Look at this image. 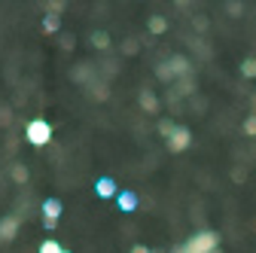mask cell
Here are the masks:
<instances>
[{"mask_svg":"<svg viewBox=\"0 0 256 253\" xmlns=\"http://www.w3.org/2000/svg\"><path fill=\"white\" fill-rule=\"evenodd\" d=\"M214 250H220V235L216 232H198L180 247V253H214Z\"/></svg>","mask_w":256,"mask_h":253,"instance_id":"1","label":"cell"},{"mask_svg":"<svg viewBox=\"0 0 256 253\" xmlns=\"http://www.w3.org/2000/svg\"><path fill=\"white\" fill-rule=\"evenodd\" d=\"M28 140L34 144V146H46L52 140V125L46 119H34L28 125Z\"/></svg>","mask_w":256,"mask_h":253,"instance_id":"2","label":"cell"},{"mask_svg":"<svg viewBox=\"0 0 256 253\" xmlns=\"http://www.w3.org/2000/svg\"><path fill=\"white\" fill-rule=\"evenodd\" d=\"M165 144H168V152H183V150H189V144H192V132H189V128H177Z\"/></svg>","mask_w":256,"mask_h":253,"instance_id":"3","label":"cell"},{"mask_svg":"<svg viewBox=\"0 0 256 253\" xmlns=\"http://www.w3.org/2000/svg\"><path fill=\"white\" fill-rule=\"evenodd\" d=\"M18 223H22V220L16 214H10V216L0 220V241H12L18 235Z\"/></svg>","mask_w":256,"mask_h":253,"instance_id":"4","label":"cell"},{"mask_svg":"<svg viewBox=\"0 0 256 253\" xmlns=\"http://www.w3.org/2000/svg\"><path fill=\"white\" fill-rule=\"evenodd\" d=\"M168 68L174 70V76H186L192 64H189V58H183V55H174V58L168 61Z\"/></svg>","mask_w":256,"mask_h":253,"instance_id":"5","label":"cell"},{"mask_svg":"<svg viewBox=\"0 0 256 253\" xmlns=\"http://www.w3.org/2000/svg\"><path fill=\"white\" fill-rule=\"evenodd\" d=\"M94 189H98L101 198H113V196H116V183H113L110 177H101L98 183H94Z\"/></svg>","mask_w":256,"mask_h":253,"instance_id":"6","label":"cell"},{"mask_svg":"<svg viewBox=\"0 0 256 253\" xmlns=\"http://www.w3.org/2000/svg\"><path fill=\"white\" fill-rule=\"evenodd\" d=\"M43 216L46 220H58L61 216V202L58 198H46L43 202Z\"/></svg>","mask_w":256,"mask_h":253,"instance_id":"7","label":"cell"},{"mask_svg":"<svg viewBox=\"0 0 256 253\" xmlns=\"http://www.w3.org/2000/svg\"><path fill=\"white\" fill-rule=\"evenodd\" d=\"M146 28H150V34H165V30H168V18L165 16H150Z\"/></svg>","mask_w":256,"mask_h":253,"instance_id":"8","label":"cell"},{"mask_svg":"<svg viewBox=\"0 0 256 253\" xmlns=\"http://www.w3.org/2000/svg\"><path fill=\"white\" fill-rule=\"evenodd\" d=\"M140 107H144L146 113H156V110H158V98H156L152 92L144 88V92H140Z\"/></svg>","mask_w":256,"mask_h":253,"instance_id":"9","label":"cell"},{"mask_svg":"<svg viewBox=\"0 0 256 253\" xmlns=\"http://www.w3.org/2000/svg\"><path fill=\"white\" fill-rule=\"evenodd\" d=\"M119 208L132 214V210L138 208V196H134V192H122V196H119Z\"/></svg>","mask_w":256,"mask_h":253,"instance_id":"10","label":"cell"},{"mask_svg":"<svg viewBox=\"0 0 256 253\" xmlns=\"http://www.w3.org/2000/svg\"><path fill=\"white\" fill-rule=\"evenodd\" d=\"M58 28H61V18L49 12V16L43 18V30H46V34H55V30H58Z\"/></svg>","mask_w":256,"mask_h":253,"instance_id":"11","label":"cell"},{"mask_svg":"<svg viewBox=\"0 0 256 253\" xmlns=\"http://www.w3.org/2000/svg\"><path fill=\"white\" fill-rule=\"evenodd\" d=\"M174 132H177V125H174L171 119H162V122H158V134H162L165 140H168V138H171Z\"/></svg>","mask_w":256,"mask_h":253,"instance_id":"12","label":"cell"},{"mask_svg":"<svg viewBox=\"0 0 256 253\" xmlns=\"http://www.w3.org/2000/svg\"><path fill=\"white\" fill-rule=\"evenodd\" d=\"M241 74L244 76H256V58H244L241 61Z\"/></svg>","mask_w":256,"mask_h":253,"instance_id":"13","label":"cell"},{"mask_svg":"<svg viewBox=\"0 0 256 253\" xmlns=\"http://www.w3.org/2000/svg\"><path fill=\"white\" fill-rule=\"evenodd\" d=\"M92 43L98 46V49H107V46H110V37L104 34V30H98V34H92Z\"/></svg>","mask_w":256,"mask_h":253,"instance_id":"14","label":"cell"},{"mask_svg":"<svg viewBox=\"0 0 256 253\" xmlns=\"http://www.w3.org/2000/svg\"><path fill=\"white\" fill-rule=\"evenodd\" d=\"M12 180L16 183H28V168L24 165H12Z\"/></svg>","mask_w":256,"mask_h":253,"instance_id":"15","label":"cell"},{"mask_svg":"<svg viewBox=\"0 0 256 253\" xmlns=\"http://www.w3.org/2000/svg\"><path fill=\"white\" fill-rule=\"evenodd\" d=\"M156 76H158V80H162V82H171V80H174V70H171L168 64H158V70H156Z\"/></svg>","mask_w":256,"mask_h":253,"instance_id":"16","label":"cell"},{"mask_svg":"<svg viewBox=\"0 0 256 253\" xmlns=\"http://www.w3.org/2000/svg\"><path fill=\"white\" fill-rule=\"evenodd\" d=\"M192 92H196V82L180 80V86H177V94H192Z\"/></svg>","mask_w":256,"mask_h":253,"instance_id":"17","label":"cell"},{"mask_svg":"<svg viewBox=\"0 0 256 253\" xmlns=\"http://www.w3.org/2000/svg\"><path fill=\"white\" fill-rule=\"evenodd\" d=\"M37 253H61V247H58V244H55V241H43V244H40V250H37Z\"/></svg>","mask_w":256,"mask_h":253,"instance_id":"18","label":"cell"},{"mask_svg":"<svg viewBox=\"0 0 256 253\" xmlns=\"http://www.w3.org/2000/svg\"><path fill=\"white\" fill-rule=\"evenodd\" d=\"M244 134L256 138V116H247V122H244Z\"/></svg>","mask_w":256,"mask_h":253,"instance_id":"19","label":"cell"},{"mask_svg":"<svg viewBox=\"0 0 256 253\" xmlns=\"http://www.w3.org/2000/svg\"><path fill=\"white\" fill-rule=\"evenodd\" d=\"M49 10H52V16H55V12H61V10H64V4H61V0H52Z\"/></svg>","mask_w":256,"mask_h":253,"instance_id":"20","label":"cell"},{"mask_svg":"<svg viewBox=\"0 0 256 253\" xmlns=\"http://www.w3.org/2000/svg\"><path fill=\"white\" fill-rule=\"evenodd\" d=\"M132 253H152V250H146V247H144V244H138V247H134V250H132Z\"/></svg>","mask_w":256,"mask_h":253,"instance_id":"21","label":"cell"},{"mask_svg":"<svg viewBox=\"0 0 256 253\" xmlns=\"http://www.w3.org/2000/svg\"><path fill=\"white\" fill-rule=\"evenodd\" d=\"M61 253H68V250H61Z\"/></svg>","mask_w":256,"mask_h":253,"instance_id":"22","label":"cell"},{"mask_svg":"<svg viewBox=\"0 0 256 253\" xmlns=\"http://www.w3.org/2000/svg\"><path fill=\"white\" fill-rule=\"evenodd\" d=\"M214 253H220V250H214Z\"/></svg>","mask_w":256,"mask_h":253,"instance_id":"23","label":"cell"},{"mask_svg":"<svg viewBox=\"0 0 256 253\" xmlns=\"http://www.w3.org/2000/svg\"><path fill=\"white\" fill-rule=\"evenodd\" d=\"M177 253H180V250H177Z\"/></svg>","mask_w":256,"mask_h":253,"instance_id":"24","label":"cell"}]
</instances>
